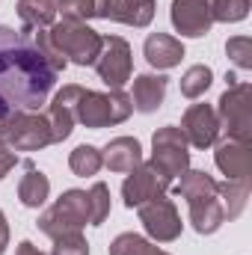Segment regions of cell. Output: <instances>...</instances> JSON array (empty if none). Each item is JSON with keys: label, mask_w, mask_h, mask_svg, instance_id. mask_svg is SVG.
Segmentation results:
<instances>
[{"label": "cell", "mask_w": 252, "mask_h": 255, "mask_svg": "<svg viewBox=\"0 0 252 255\" xmlns=\"http://www.w3.org/2000/svg\"><path fill=\"white\" fill-rule=\"evenodd\" d=\"M60 71L45 60L33 30H12L0 24V116L39 113L48 101Z\"/></svg>", "instance_id": "6da1fadb"}, {"label": "cell", "mask_w": 252, "mask_h": 255, "mask_svg": "<svg viewBox=\"0 0 252 255\" xmlns=\"http://www.w3.org/2000/svg\"><path fill=\"white\" fill-rule=\"evenodd\" d=\"M175 193L187 202L190 223L199 235H214L226 223V211H223V199H220V181H214L208 172L187 169L181 175V184L175 187Z\"/></svg>", "instance_id": "7a4b0ae2"}, {"label": "cell", "mask_w": 252, "mask_h": 255, "mask_svg": "<svg viewBox=\"0 0 252 255\" xmlns=\"http://www.w3.org/2000/svg\"><path fill=\"white\" fill-rule=\"evenodd\" d=\"M133 113L130 95L122 89H110V92H95V89H80L77 104H74V122L101 130L110 125H122L127 116Z\"/></svg>", "instance_id": "3957f363"}, {"label": "cell", "mask_w": 252, "mask_h": 255, "mask_svg": "<svg viewBox=\"0 0 252 255\" xmlns=\"http://www.w3.org/2000/svg\"><path fill=\"white\" fill-rule=\"evenodd\" d=\"M54 48L63 54L65 63L74 65H92L101 54V33H95L86 21H71V18H63L60 24H54L48 30Z\"/></svg>", "instance_id": "277c9868"}, {"label": "cell", "mask_w": 252, "mask_h": 255, "mask_svg": "<svg viewBox=\"0 0 252 255\" xmlns=\"http://www.w3.org/2000/svg\"><path fill=\"white\" fill-rule=\"evenodd\" d=\"M217 122L220 130L226 133V139L235 142H252V86L238 80L235 86H229L223 92V98L217 101Z\"/></svg>", "instance_id": "5b68a950"}, {"label": "cell", "mask_w": 252, "mask_h": 255, "mask_svg": "<svg viewBox=\"0 0 252 255\" xmlns=\"http://www.w3.org/2000/svg\"><path fill=\"white\" fill-rule=\"evenodd\" d=\"M51 125L42 113H9L0 116V145L9 151H39L51 145Z\"/></svg>", "instance_id": "8992f818"}, {"label": "cell", "mask_w": 252, "mask_h": 255, "mask_svg": "<svg viewBox=\"0 0 252 255\" xmlns=\"http://www.w3.org/2000/svg\"><path fill=\"white\" fill-rule=\"evenodd\" d=\"M89 223V199L83 190H65L42 217H39V232L48 235L51 241H57L60 235L80 232Z\"/></svg>", "instance_id": "52a82bcc"}, {"label": "cell", "mask_w": 252, "mask_h": 255, "mask_svg": "<svg viewBox=\"0 0 252 255\" xmlns=\"http://www.w3.org/2000/svg\"><path fill=\"white\" fill-rule=\"evenodd\" d=\"M151 163L172 181L181 178L190 169L187 139H184L178 125H166L154 130V136H151Z\"/></svg>", "instance_id": "ba28073f"}, {"label": "cell", "mask_w": 252, "mask_h": 255, "mask_svg": "<svg viewBox=\"0 0 252 255\" xmlns=\"http://www.w3.org/2000/svg\"><path fill=\"white\" fill-rule=\"evenodd\" d=\"M136 211H139V223H142V229H145V235H148L151 241H157V244H172V241L181 238V226H184V223H181L178 208H175L172 199L157 196V199L139 205Z\"/></svg>", "instance_id": "9c48e42d"}, {"label": "cell", "mask_w": 252, "mask_h": 255, "mask_svg": "<svg viewBox=\"0 0 252 255\" xmlns=\"http://www.w3.org/2000/svg\"><path fill=\"white\" fill-rule=\"evenodd\" d=\"M98 77L110 86V89H122L130 74H133V60H130V45L122 36H104L101 39V54L95 60Z\"/></svg>", "instance_id": "30bf717a"}, {"label": "cell", "mask_w": 252, "mask_h": 255, "mask_svg": "<svg viewBox=\"0 0 252 255\" xmlns=\"http://www.w3.org/2000/svg\"><path fill=\"white\" fill-rule=\"evenodd\" d=\"M169 184H172V178H166V175L151 163V160H145V163L133 166V169H130V175L125 178V184H122L125 208H139V205H145V202H151V199L163 196V193L169 190Z\"/></svg>", "instance_id": "8fae6325"}, {"label": "cell", "mask_w": 252, "mask_h": 255, "mask_svg": "<svg viewBox=\"0 0 252 255\" xmlns=\"http://www.w3.org/2000/svg\"><path fill=\"white\" fill-rule=\"evenodd\" d=\"M181 133L193 148H211L220 136L217 110L211 104H190L184 119H181Z\"/></svg>", "instance_id": "7c38bea8"}, {"label": "cell", "mask_w": 252, "mask_h": 255, "mask_svg": "<svg viewBox=\"0 0 252 255\" xmlns=\"http://www.w3.org/2000/svg\"><path fill=\"white\" fill-rule=\"evenodd\" d=\"M169 18H172V27L190 36V39H199L211 30L214 24V15H211V0H172L169 6Z\"/></svg>", "instance_id": "4fadbf2b"}, {"label": "cell", "mask_w": 252, "mask_h": 255, "mask_svg": "<svg viewBox=\"0 0 252 255\" xmlns=\"http://www.w3.org/2000/svg\"><path fill=\"white\" fill-rule=\"evenodd\" d=\"M214 160H217V169L226 175V181H250V175H252V148L247 145V142H235V139L217 142Z\"/></svg>", "instance_id": "5bb4252c"}, {"label": "cell", "mask_w": 252, "mask_h": 255, "mask_svg": "<svg viewBox=\"0 0 252 255\" xmlns=\"http://www.w3.org/2000/svg\"><path fill=\"white\" fill-rule=\"evenodd\" d=\"M80 89H83V86H77V83L63 86V89L54 95L51 107H48V125H51V139H54V142L68 139L71 130H74V104H77Z\"/></svg>", "instance_id": "9a60e30c"}, {"label": "cell", "mask_w": 252, "mask_h": 255, "mask_svg": "<svg viewBox=\"0 0 252 255\" xmlns=\"http://www.w3.org/2000/svg\"><path fill=\"white\" fill-rule=\"evenodd\" d=\"M57 12H63V18L71 21H122V0H57Z\"/></svg>", "instance_id": "2e32d148"}, {"label": "cell", "mask_w": 252, "mask_h": 255, "mask_svg": "<svg viewBox=\"0 0 252 255\" xmlns=\"http://www.w3.org/2000/svg\"><path fill=\"white\" fill-rule=\"evenodd\" d=\"M142 54H145L151 68L166 71V68H175L184 60V45L169 33H148L142 42Z\"/></svg>", "instance_id": "e0dca14e"}, {"label": "cell", "mask_w": 252, "mask_h": 255, "mask_svg": "<svg viewBox=\"0 0 252 255\" xmlns=\"http://www.w3.org/2000/svg\"><path fill=\"white\" fill-rule=\"evenodd\" d=\"M166 86H169V77H163V74H136L133 92H130L133 110L136 113H154L166 98Z\"/></svg>", "instance_id": "ac0fdd59"}, {"label": "cell", "mask_w": 252, "mask_h": 255, "mask_svg": "<svg viewBox=\"0 0 252 255\" xmlns=\"http://www.w3.org/2000/svg\"><path fill=\"white\" fill-rule=\"evenodd\" d=\"M101 160L110 172H130L133 166L142 163V145L133 136H116L104 145Z\"/></svg>", "instance_id": "d6986e66"}, {"label": "cell", "mask_w": 252, "mask_h": 255, "mask_svg": "<svg viewBox=\"0 0 252 255\" xmlns=\"http://www.w3.org/2000/svg\"><path fill=\"white\" fill-rule=\"evenodd\" d=\"M24 169L27 175L18 181V199L24 208H42L48 202V193H51V181L45 172H39L33 166V160H24Z\"/></svg>", "instance_id": "ffe728a7"}, {"label": "cell", "mask_w": 252, "mask_h": 255, "mask_svg": "<svg viewBox=\"0 0 252 255\" xmlns=\"http://www.w3.org/2000/svg\"><path fill=\"white\" fill-rule=\"evenodd\" d=\"M21 30H48L57 21V0H18Z\"/></svg>", "instance_id": "44dd1931"}, {"label": "cell", "mask_w": 252, "mask_h": 255, "mask_svg": "<svg viewBox=\"0 0 252 255\" xmlns=\"http://www.w3.org/2000/svg\"><path fill=\"white\" fill-rule=\"evenodd\" d=\"M107 253L110 255H169V253H163V250H157L151 241H145L142 235H133V232L119 235V238L107 247Z\"/></svg>", "instance_id": "7402d4cb"}, {"label": "cell", "mask_w": 252, "mask_h": 255, "mask_svg": "<svg viewBox=\"0 0 252 255\" xmlns=\"http://www.w3.org/2000/svg\"><path fill=\"white\" fill-rule=\"evenodd\" d=\"M220 199H223V211L229 220L241 217V211L247 208V199H250V181H223Z\"/></svg>", "instance_id": "603a6c76"}, {"label": "cell", "mask_w": 252, "mask_h": 255, "mask_svg": "<svg viewBox=\"0 0 252 255\" xmlns=\"http://www.w3.org/2000/svg\"><path fill=\"white\" fill-rule=\"evenodd\" d=\"M68 166H71L74 175L89 178V175H98V169L104 166V160H101V151L95 145H77L68 154Z\"/></svg>", "instance_id": "cb8c5ba5"}, {"label": "cell", "mask_w": 252, "mask_h": 255, "mask_svg": "<svg viewBox=\"0 0 252 255\" xmlns=\"http://www.w3.org/2000/svg\"><path fill=\"white\" fill-rule=\"evenodd\" d=\"M211 83H214V71L208 65H190L181 77V95L196 101L211 89Z\"/></svg>", "instance_id": "d4e9b609"}, {"label": "cell", "mask_w": 252, "mask_h": 255, "mask_svg": "<svg viewBox=\"0 0 252 255\" xmlns=\"http://www.w3.org/2000/svg\"><path fill=\"white\" fill-rule=\"evenodd\" d=\"M86 199H89V226H101L107 220V214H110V190H107V184L95 181L86 193Z\"/></svg>", "instance_id": "484cf974"}, {"label": "cell", "mask_w": 252, "mask_h": 255, "mask_svg": "<svg viewBox=\"0 0 252 255\" xmlns=\"http://www.w3.org/2000/svg\"><path fill=\"white\" fill-rule=\"evenodd\" d=\"M211 15L214 21L235 24L250 15V0H211Z\"/></svg>", "instance_id": "4316f807"}, {"label": "cell", "mask_w": 252, "mask_h": 255, "mask_svg": "<svg viewBox=\"0 0 252 255\" xmlns=\"http://www.w3.org/2000/svg\"><path fill=\"white\" fill-rule=\"evenodd\" d=\"M226 54H229V60L238 65V68H252V39L250 36H235V39H229L226 42Z\"/></svg>", "instance_id": "83f0119b"}, {"label": "cell", "mask_w": 252, "mask_h": 255, "mask_svg": "<svg viewBox=\"0 0 252 255\" xmlns=\"http://www.w3.org/2000/svg\"><path fill=\"white\" fill-rule=\"evenodd\" d=\"M51 255H89V244L80 232H71V235H60L54 241V250Z\"/></svg>", "instance_id": "f1b7e54d"}, {"label": "cell", "mask_w": 252, "mask_h": 255, "mask_svg": "<svg viewBox=\"0 0 252 255\" xmlns=\"http://www.w3.org/2000/svg\"><path fill=\"white\" fill-rule=\"evenodd\" d=\"M15 163H18V154H15V151H9L6 145H0V178H3Z\"/></svg>", "instance_id": "f546056e"}, {"label": "cell", "mask_w": 252, "mask_h": 255, "mask_svg": "<svg viewBox=\"0 0 252 255\" xmlns=\"http://www.w3.org/2000/svg\"><path fill=\"white\" fill-rule=\"evenodd\" d=\"M6 247H9V223H6V217L0 211V255L6 253Z\"/></svg>", "instance_id": "4dcf8cb0"}, {"label": "cell", "mask_w": 252, "mask_h": 255, "mask_svg": "<svg viewBox=\"0 0 252 255\" xmlns=\"http://www.w3.org/2000/svg\"><path fill=\"white\" fill-rule=\"evenodd\" d=\"M15 255H45V253H39V247H33L30 241H21L18 250H15Z\"/></svg>", "instance_id": "1f68e13d"}, {"label": "cell", "mask_w": 252, "mask_h": 255, "mask_svg": "<svg viewBox=\"0 0 252 255\" xmlns=\"http://www.w3.org/2000/svg\"><path fill=\"white\" fill-rule=\"evenodd\" d=\"M125 3H127V0H125Z\"/></svg>", "instance_id": "d6a6232c"}]
</instances>
